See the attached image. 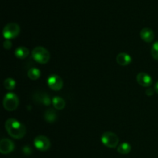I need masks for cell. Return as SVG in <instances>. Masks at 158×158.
Masks as SVG:
<instances>
[{
  "mask_svg": "<svg viewBox=\"0 0 158 158\" xmlns=\"http://www.w3.org/2000/svg\"><path fill=\"white\" fill-rule=\"evenodd\" d=\"M5 127L9 135L15 139H21L26 135V127L15 119L10 118L6 120Z\"/></svg>",
  "mask_w": 158,
  "mask_h": 158,
  "instance_id": "obj_1",
  "label": "cell"
},
{
  "mask_svg": "<svg viewBox=\"0 0 158 158\" xmlns=\"http://www.w3.org/2000/svg\"><path fill=\"white\" fill-rule=\"evenodd\" d=\"M32 56L35 61L40 64H46L49 61L50 54L49 52L44 47L37 46L32 51Z\"/></svg>",
  "mask_w": 158,
  "mask_h": 158,
  "instance_id": "obj_2",
  "label": "cell"
},
{
  "mask_svg": "<svg viewBox=\"0 0 158 158\" xmlns=\"http://www.w3.org/2000/svg\"><path fill=\"white\" fill-rule=\"evenodd\" d=\"M19 103L18 97L13 93H8L3 99V106L8 111H13L17 109Z\"/></svg>",
  "mask_w": 158,
  "mask_h": 158,
  "instance_id": "obj_3",
  "label": "cell"
},
{
  "mask_svg": "<svg viewBox=\"0 0 158 158\" xmlns=\"http://www.w3.org/2000/svg\"><path fill=\"white\" fill-rule=\"evenodd\" d=\"M20 32V27L17 23H8L4 27L2 31L3 36L6 40L15 39L18 36Z\"/></svg>",
  "mask_w": 158,
  "mask_h": 158,
  "instance_id": "obj_4",
  "label": "cell"
},
{
  "mask_svg": "<svg viewBox=\"0 0 158 158\" xmlns=\"http://www.w3.org/2000/svg\"><path fill=\"white\" fill-rule=\"evenodd\" d=\"M101 142L107 148H115L119 143V138L114 133L105 132L101 136Z\"/></svg>",
  "mask_w": 158,
  "mask_h": 158,
  "instance_id": "obj_5",
  "label": "cell"
},
{
  "mask_svg": "<svg viewBox=\"0 0 158 158\" xmlns=\"http://www.w3.org/2000/svg\"><path fill=\"white\" fill-rule=\"evenodd\" d=\"M50 145V141L46 136L40 135L34 140V146L40 151H46L49 150Z\"/></svg>",
  "mask_w": 158,
  "mask_h": 158,
  "instance_id": "obj_6",
  "label": "cell"
},
{
  "mask_svg": "<svg viewBox=\"0 0 158 158\" xmlns=\"http://www.w3.org/2000/svg\"><path fill=\"white\" fill-rule=\"evenodd\" d=\"M47 84L51 89L54 91H59L63 88V80L58 75H51L47 80Z\"/></svg>",
  "mask_w": 158,
  "mask_h": 158,
  "instance_id": "obj_7",
  "label": "cell"
},
{
  "mask_svg": "<svg viewBox=\"0 0 158 158\" xmlns=\"http://www.w3.org/2000/svg\"><path fill=\"white\" fill-rule=\"evenodd\" d=\"M14 143L9 139L4 138L0 141V152L2 154H8L14 150Z\"/></svg>",
  "mask_w": 158,
  "mask_h": 158,
  "instance_id": "obj_8",
  "label": "cell"
},
{
  "mask_svg": "<svg viewBox=\"0 0 158 158\" xmlns=\"http://www.w3.org/2000/svg\"><path fill=\"white\" fill-rule=\"evenodd\" d=\"M137 81L140 86L149 87L152 84V78L146 73H139L137 76Z\"/></svg>",
  "mask_w": 158,
  "mask_h": 158,
  "instance_id": "obj_9",
  "label": "cell"
},
{
  "mask_svg": "<svg viewBox=\"0 0 158 158\" xmlns=\"http://www.w3.org/2000/svg\"><path fill=\"white\" fill-rule=\"evenodd\" d=\"M140 38L146 43H151L154 40V32L150 28H143L140 32Z\"/></svg>",
  "mask_w": 158,
  "mask_h": 158,
  "instance_id": "obj_10",
  "label": "cell"
},
{
  "mask_svg": "<svg viewBox=\"0 0 158 158\" xmlns=\"http://www.w3.org/2000/svg\"><path fill=\"white\" fill-rule=\"evenodd\" d=\"M33 100L35 102L42 103V104L45 105V106H49L51 103V100L49 99V96L46 94H45V93L36 92L35 94H33Z\"/></svg>",
  "mask_w": 158,
  "mask_h": 158,
  "instance_id": "obj_11",
  "label": "cell"
},
{
  "mask_svg": "<svg viewBox=\"0 0 158 158\" xmlns=\"http://www.w3.org/2000/svg\"><path fill=\"white\" fill-rule=\"evenodd\" d=\"M117 63L120 66H127L132 61V58L129 54L126 53V52H120L117 56Z\"/></svg>",
  "mask_w": 158,
  "mask_h": 158,
  "instance_id": "obj_12",
  "label": "cell"
},
{
  "mask_svg": "<svg viewBox=\"0 0 158 158\" xmlns=\"http://www.w3.org/2000/svg\"><path fill=\"white\" fill-rule=\"evenodd\" d=\"M52 103L53 104V106L57 110H63L66 106V102L62 97H54L52 98Z\"/></svg>",
  "mask_w": 158,
  "mask_h": 158,
  "instance_id": "obj_13",
  "label": "cell"
},
{
  "mask_svg": "<svg viewBox=\"0 0 158 158\" xmlns=\"http://www.w3.org/2000/svg\"><path fill=\"white\" fill-rule=\"evenodd\" d=\"M44 119L49 123H53L57 119V114L53 109H49L44 113Z\"/></svg>",
  "mask_w": 158,
  "mask_h": 158,
  "instance_id": "obj_14",
  "label": "cell"
},
{
  "mask_svg": "<svg viewBox=\"0 0 158 158\" xmlns=\"http://www.w3.org/2000/svg\"><path fill=\"white\" fill-rule=\"evenodd\" d=\"M29 55V50L28 48L24 46L18 47L15 50V56L19 59H25Z\"/></svg>",
  "mask_w": 158,
  "mask_h": 158,
  "instance_id": "obj_15",
  "label": "cell"
},
{
  "mask_svg": "<svg viewBox=\"0 0 158 158\" xmlns=\"http://www.w3.org/2000/svg\"><path fill=\"white\" fill-rule=\"evenodd\" d=\"M131 146L128 143H122L121 144L117 147V152L120 154H127L131 152Z\"/></svg>",
  "mask_w": 158,
  "mask_h": 158,
  "instance_id": "obj_16",
  "label": "cell"
},
{
  "mask_svg": "<svg viewBox=\"0 0 158 158\" xmlns=\"http://www.w3.org/2000/svg\"><path fill=\"white\" fill-rule=\"evenodd\" d=\"M40 70L37 68H31L28 71V77L32 80H37L40 77Z\"/></svg>",
  "mask_w": 158,
  "mask_h": 158,
  "instance_id": "obj_17",
  "label": "cell"
},
{
  "mask_svg": "<svg viewBox=\"0 0 158 158\" xmlns=\"http://www.w3.org/2000/svg\"><path fill=\"white\" fill-rule=\"evenodd\" d=\"M15 85H16V83H15V81L14 80V79L7 78L5 80L4 86L8 90H12V89H15Z\"/></svg>",
  "mask_w": 158,
  "mask_h": 158,
  "instance_id": "obj_18",
  "label": "cell"
},
{
  "mask_svg": "<svg viewBox=\"0 0 158 158\" xmlns=\"http://www.w3.org/2000/svg\"><path fill=\"white\" fill-rule=\"evenodd\" d=\"M151 56L155 60L158 61V41L155 42L153 44L152 48H151Z\"/></svg>",
  "mask_w": 158,
  "mask_h": 158,
  "instance_id": "obj_19",
  "label": "cell"
},
{
  "mask_svg": "<svg viewBox=\"0 0 158 158\" xmlns=\"http://www.w3.org/2000/svg\"><path fill=\"white\" fill-rule=\"evenodd\" d=\"M12 46V43H11L10 41H9V40H6V41L4 42V43H3V46H4V48L6 49H11Z\"/></svg>",
  "mask_w": 158,
  "mask_h": 158,
  "instance_id": "obj_20",
  "label": "cell"
},
{
  "mask_svg": "<svg viewBox=\"0 0 158 158\" xmlns=\"http://www.w3.org/2000/svg\"><path fill=\"white\" fill-rule=\"evenodd\" d=\"M155 90H154V89H148V90L146 91V94H147V95H148V96H151V95H153V94H154V92Z\"/></svg>",
  "mask_w": 158,
  "mask_h": 158,
  "instance_id": "obj_21",
  "label": "cell"
},
{
  "mask_svg": "<svg viewBox=\"0 0 158 158\" xmlns=\"http://www.w3.org/2000/svg\"><path fill=\"white\" fill-rule=\"evenodd\" d=\"M154 90H155V92L158 94V82H157V83H155V85H154Z\"/></svg>",
  "mask_w": 158,
  "mask_h": 158,
  "instance_id": "obj_22",
  "label": "cell"
}]
</instances>
